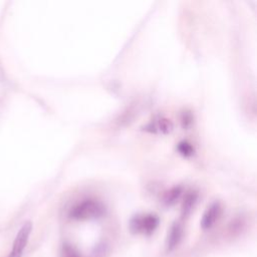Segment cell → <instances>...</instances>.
I'll list each match as a JSON object with an SVG mask.
<instances>
[{
    "instance_id": "cell-11",
    "label": "cell",
    "mask_w": 257,
    "mask_h": 257,
    "mask_svg": "<svg viewBox=\"0 0 257 257\" xmlns=\"http://www.w3.org/2000/svg\"><path fill=\"white\" fill-rule=\"evenodd\" d=\"M192 120H193V118H192L191 113H189V112H184V113H183V116H182V123H183V126H184V127L189 126V125L192 123Z\"/></svg>"
},
{
    "instance_id": "cell-7",
    "label": "cell",
    "mask_w": 257,
    "mask_h": 257,
    "mask_svg": "<svg viewBox=\"0 0 257 257\" xmlns=\"http://www.w3.org/2000/svg\"><path fill=\"white\" fill-rule=\"evenodd\" d=\"M197 199L198 195L196 192H190L186 195L182 206V215L184 217H187L191 213V211L195 207V204L197 203Z\"/></svg>"
},
{
    "instance_id": "cell-6",
    "label": "cell",
    "mask_w": 257,
    "mask_h": 257,
    "mask_svg": "<svg viewBox=\"0 0 257 257\" xmlns=\"http://www.w3.org/2000/svg\"><path fill=\"white\" fill-rule=\"evenodd\" d=\"M173 130V123L166 117H159L146 126V131L158 134H168Z\"/></svg>"
},
{
    "instance_id": "cell-10",
    "label": "cell",
    "mask_w": 257,
    "mask_h": 257,
    "mask_svg": "<svg viewBox=\"0 0 257 257\" xmlns=\"http://www.w3.org/2000/svg\"><path fill=\"white\" fill-rule=\"evenodd\" d=\"M179 153L184 157H190L195 153L194 147L188 142H181L177 147Z\"/></svg>"
},
{
    "instance_id": "cell-9",
    "label": "cell",
    "mask_w": 257,
    "mask_h": 257,
    "mask_svg": "<svg viewBox=\"0 0 257 257\" xmlns=\"http://www.w3.org/2000/svg\"><path fill=\"white\" fill-rule=\"evenodd\" d=\"M60 257H81V255L71 244L64 243L60 249Z\"/></svg>"
},
{
    "instance_id": "cell-8",
    "label": "cell",
    "mask_w": 257,
    "mask_h": 257,
    "mask_svg": "<svg viewBox=\"0 0 257 257\" xmlns=\"http://www.w3.org/2000/svg\"><path fill=\"white\" fill-rule=\"evenodd\" d=\"M181 194H182L181 187H174V188H172L165 195V198H164L165 204L168 205V206L174 205L177 202V200L180 198Z\"/></svg>"
},
{
    "instance_id": "cell-2",
    "label": "cell",
    "mask_w": 257,
    "mask_h": 257,
    "mask_svg": "<svg viewBox=\"0 0 257 257\" xmlns=\"http://www.w3.org/2000/svg\"><path fill=\"white\" fill-rule=\"evenodd\" d=\"M159 225V218L153 214L138 215L131 220V229L135 233L152 234Z\"/></svg>"
},
{
    "instance_id": "cell-4",
    "label": "cell",
    "mask_w": 257,
    "mask_h": 257,
    "mask_svg": "<svg viewBox=\"0 0 257 257\" xmlns=\"http://www.w3.org/2000/svg\"><path fill=\"white\" fill-rule=\"evenodd\" d=\"M221 212H222V208H221V205L219 202H215L212 205H210L202 217L201 227L204 230L210 229L216 223V221L219 219Z\"/></svg>"
},
{
    "instance_id": "cell-3",
    "label": "cell",
    "mask_w": 257,
    "mask_h": 257,
    "mask_svg": "<svg viewBox=\"0 0 257 257\" xmlns=\"http://www.w3.org/2000/svg\"><path fill=\"white\" fill-rule=\"evenodd\" d=\"M31 231H32V223L30 221L25 222L22 225V227L19 229L14 239V242L8 257H22L23 252L28 243Z\"/></svg>"
},
{
    "instance_id": "cell-1",
    "label": "cell",
    "mask_w": 257,
    "mask_h": 257,
    "mask_svg": "<svg viewBox=\"0 0 257 257\" xmlns=\"http://www.w3.org/2000/svg\"><path fill=\"white\" fill-rule=\"evenodd\" d=\"M104 207L101 203L95 200H84L74 207L69 212V217L73 220H88L102 216Z\"/></svg>"
},
{
    "instance_id": "cell-5",
    "label": "cell",
    "mask_w": 257,
    "mask_h": 257,
    "mask_svg": "<svg viewBox=\"0 0 257 257\" xmlns=\"http://www.w3.org/2000/svg\"><path fill=\"white\" fill-rule=\"evenodd\" d=\"M183 236V229L179 223H174L169 232L166 239V249L167 251H173L181 242Z\"/></svg>"
}]
</instances>
